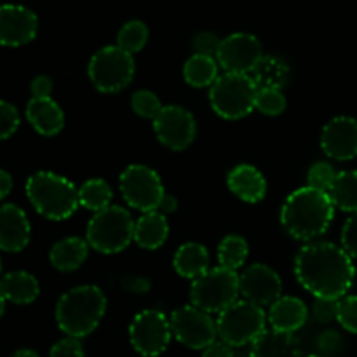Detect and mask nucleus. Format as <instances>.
I'll return each mask as SVG.
<instances>
[{
  "instance_id": "obj_1",
  "label": "nucleus",
  "mask_w": 357,
  "mask_h": 357,
  "mask_svg": "<svg viewBox=\"0 0 357 357\" xmlns=\"http://www.w3.org/2000/svg\"><path fill=\"white\" fill-rule=\"evenodd\" d=\"M295 275L316 298L340 300L354 284L356 268L342 246L309 243L296 255Z\"/></svg>"
},
{
  "instance_id": "obj_2",
  "label": "nucleus",
  "mask_w": 357,
  "mask_h": 357,
  "mask_svg": "<svg viewBox=\"0 0 357 357\" xmlns=\"http://www.w3.org/2000/svg\"><path fill=\"white\" fill-rule=\"evenodd\" d=\"M335 206L326 192L302 187L288 195L281 209V223L296 241L310 243L330 229Z\"/></svg>"
},
{
  "instance_id": "obj_3",
  "label": "nucleus",
  "mask_w": 357,
  "mask_h": 357,
  "mask_svg": "<svg viewBox=\"0 0 357 357\" xmlns=\"http://www.w3.org/2000/svg\"><path fill=\"white\" fill-rule=\"evenodd\" d=\"M107 298L98 286H77L66 291L56 305L59 330L72 338H84L100 326Z\"/></svg>"
},
{
  "instance_id": "obj_4",
  "label": "nucleus",
  "mask_w": 357,
  "mask_h": 357,
  "mask_svg": "<svg viewBox=\"0 0 357 357\" xmlns=\"http://www.w3.org/2000/svg\"><path fill=\"white\" fill-rule=\"evenodd\" d=\"M26 195L42 216L54 222L70 218L79 208V188L65 176L38 171L26 181Z\"/></svg>"
},
{
  "instance_id": "obj_5",
  "label": "nucleus",
  "mask_w": 357,
  "mask_h": 357,
  "mask_svg": "<svg viewBox=\"0 0 357 357\" xmlns=\"http://www.w3.org/2000/svg\"><path fill=\"white\" fill-rule=\"evenodd\" d=\"M135 220L122 206H108L94 213L87 223L86 241L98 253L115 255L124 251L135 241Z\"/></svg>"
},
{
  "instance_id": "obj_6",
  "label": "nucleus",
  "mask_w": 357,
  "mask_h": 357,
  "mask_svg": "<svg viewBox=\"0 0 357 357\" xmlns=\"http://www.w3.org/2000/svg\"><path fill=\"white\" fill-rule=\"evenodd\" d=\"M257 93L258 87L251 75L223 73L209 87V103L220 117L237 121L253 112Z\"/></svg>"
},
{
  "instance_id": "obj_7",
  "label": "nucleus",
  "mask_w": 357,
  "mask_h": 357,
  "mask_svg": "<svg viewBox=\"0 0 357 357\" xmlns=\"http://www.w3.org/2000/svg\"><path fill=\"white\" fill-rule=\"evenodd\" d=\"M216 330L222 342L230 347H243L253 344L267 330V314L261 307L253 305L246 300L236 303L218 314Z\"/></svg>"
},
{
  "instance_id": "obj_8",
  "label": "nucleus",
  "mask_w": 357,
  "mask_h": 357,
  "mask_svg": "<svg viewBox=\"0 0 357 357\" xmlns=\"http://www.w3.org/2000/svg\"><path fill=\"white\" fill-rule=\"evenodd\" d=\"M241 295L239 275L227 268H209L204 275L192 281V305L208 314H222Z\"/></svg>"
},
{
  "instance_id": "obj_9",
  "label": "nucleus",
  "mask_w": 357,
  "mask_h": 357,
  "mask_svg": "<svg viewBox=\"0 0 357 357\" xmlns=\"http://www.w3.org/2000/svg\"><path fill=\"white\" fill-rule=\"evenodd\" d=\"M135 59L119 45H105L91 58L87 73L101 93H119L131 84L135 77Z\"/></svg>"
},
{
  "instance_id": "obj_10",
  "label": "nucleus",
  "mask_w": 357,
  "mask_h": 357,
  "mask_svg": "<svg viewBox=\"0 0 357 357\" xmlns=\"http://www.w3.org/2000/svg\"><path fill=\"white\" fill-rule=\"evenodd\" d=\"M119 187L124 201L142 213L157 211L166 194L159 174L143 164H131L126 167L119 178Z\"/></svg>"
},
{
  "instance_id": "obj_11",
  "label": "nucleus",
  "mask_w": 357,
  "mask_h": 357,
  "mask_svg": "<svg viewBox=\"0 0 357 357\" xmlns=\"http://www.w3.org/2000/svg\"><path fill=\"white\" fill-rule=\"evenodd\" d=\"M173 337L181 345L194 351H204L213 345L218 337L216 321L211 314L197 309L194 305H183L173 310L169 317Z\"/></svg>"
},
{
  "instance_id": "obj_12",
  "label": "nucleus",
  "mask_w": 357,
  "mask_h": 357,
  "mask_svg": "<svg viewBox=\"0 0 357 357\" xmlns=\"http://www.w3.org/2000/svg\"><path fill=\"white\" fill-rule=\"evenodd\" d=\"M173 331L166 314L157 309L136 314L129 326V340L132 349L143 357H157L169 345Z\"/></svg>"
},
{
  "instance_id": "obj_13",
  "label": "nucleus",
  "mask_w": 357,
  "mask_h": 357,
  "mask_svg": "<svg viewBox=\"0 0 357 357\" xmlns=\"http://www.w3.org/2000/svg\"><path fill=\"white\" fill-rule=\"evenodd\" d=\"M264 56L261 42L255 35L239 31L223 38L216 61L225 70V73L250 75Z\"/></svg>"
},
{
  "instance_id": "obj_14",
  "label": "nucleus",
  "mask_w": 357,
  "mask_h": 357,
  "mask_svg": "<svg viewBox=\"0 0 357 357\" xmlns=\"http://www.w3.org/2000/svg\"><path fill=\"white\" fill-rule=\"evenodd\" d=\"M153 132L166 149L181 152L194 143L197 126L194 115L187 108L169 105L164 107L153 121Z\"/></svg>"
},
{
  "instance_id": "obj_15",
  "label": "nucleus",
  "mask_w": 357,
  "mask_h": 357,
  "mask_svg": "<svg viewBox=\"0 0 357 357\" xmlns=\"http://www.w3.org/2000/svg\"><path fill=\"white\" fill-rule=\"evenodd\" d=\"M239 288L246 302L264 309L281 298L282 281L268 265L253 264L239 275Z\"/></svg>"
},
{
  "instance_id": "obj_16",
  "label": "nucleus",
  "mask_w": 357,
  "mask_h": 357,
  "mask_svg": "<svg viewBox=\"0 0 357 357\" xmlns=\"http://www.w3.org/2000/svg\"><path fill=\"white\" fill-rule=\"evenodd\" d=\"M38 20L33 10L23 6H0V44L17 47L37 37Z\"/></svg>"
},
{
  "instance_id": "obj_17",
  "label": "nucleus",
  "mask_w": 357,
  "mask_h": 357,
  "mask_svg": "<svg viewBox=\"0 0 357 357\" xmlns=\"http://www.w3.org/2000/svg\"><path fill=\"white\" fill-rule=\"evenodd\" d=\"M321 149L335 160H351L357 157V121L340 115L328 122L321 132Z\"/></svg>"
},
{
  "instance_id": "obj_18",
  "label": "nucleus",
  "mask_w": 357,
  "mask_h": 357,
  "mask_svg": "<svg viewBox=\"0 0 357 357\" xmlns=\"http://www.w3.org/2000/svg\"><path fill=\"white\" fill-rule=\"evenodd\" d=\"M31 229L28 216L20 206H0V250L20 253L30 243Z\"/></svg>"
},
{
  "instance_id": "obj_19",
  "label": "nucleus",
  "mask_w": 357,
  "mask_h": 357,
  "mask_svg": "<svg viewBox=\"0 0 357 357\" xmlns=\"http://www.w3.org/2000/svg\"><path fill=\"white\" fill-rule=\"evenodd\" d=\"M227 185L236 197L250 204L260 202L267 194V180L251 164H237L232 167L227 174Z\"/></svg>"
},
{
  "instance_id": "obj_20",
  "label": "nucleus",
  "mask_w": 357,
  "mask_h": 357,
  "mask_svg": "<svg viewBox=\"0 0 357 357\" xmlns=\"http://www.w3.org/2000/svg\"><path fill=\"white\" fill-rule=\"evenodd\" d=\"M307 317L309 309L303 300L296 296H281L268 309L267 321L272 330L293 335L307 323Z\"/></svg>"
},
{
  "instance_id": "obj_21",
  "label": "nucleus",
  "mask_w": 357,
  "mask_h": 357,
  "mask_svg": "<svg viewBox=\"0 0 357 357\" xmlns=\"http://www.w3.org/2000/svg\"><path fill=\"white\" fill-rule=\"evenodd\" d=\"M26 119L42 136H54L65 126V114L52 98H31L26 105Z\"/></svg>"
},
{
  "instance_id": "obj_22",
  "label": "nucleus",
  "mask_w": 357,
  "mask_h": 357,
  "mask_svg": "<svg viewBox=\"0 0 357 357\" xmlns=\"http://www.w3.org/2000/svg\"><path fill=\"white\" fill-rule=\"evenodd\" d=\"M250 357H302V352L295 335L271 328L251 344Z\"/></svg>"
},
{
  "instance_id": "obj_23",
  "label": "nucleus",
  "mask_w": 357,
  "mask_h": 357,
  "mask_svg": "<svg viewBox=\"0 0 357 357\" xmlns=\"http://www.w3.org/2000/svg\"><path fill=\"white\" fill-rule=\"evenodd\" d=\"M167 236H169L167 218L159 211L143 213L135 223V243L142 250H159L166 243Z\"/></svg>"
},
{
  "instance_id": "obj_24",
  "label": "nucleus",
  "mask_w": 357,
  "mask_h": 357,
  "mask_svg": "<svg viewBox=\"0 0 357 357\" xmlns=\"http://www.w3.org/2000/svg\"><path fill=\"white\" fill-rule=\"evenodd\" d=\"M0 293L7 302H13L16 305H28L37 300L40 286L30 272L14 271L0 279Z\"/></svg>"
},
{
  "instance_id": "obj_25",
  "label": "nucleus",
  "mask_w": 357,
  "mask_h": 357,
  "mask_svg": "<svg viewBox=\"0 0 357 357\" xmlns=\"http://www.w3.org/2000/svg\"><path fill=\"white\" fill-rule=\"evenodd\" d=\"M89 255V244L80 237H65L58 241L49 251L51 265L59 272L77 271Z\"/></svg>"
},
{
  "instance_id": "obj_26",
  "label": "nucleus",
  "mask_w": 357,
  "mask_h": 357,
  "mask_svg": "<svg viewBox=\"0 0 357 357\" xmlns=\"http://www.w3.org/2000/svg\"><path fill=\"white\" fill-rule=\"evenodd\" d=\"M173 267L178 275L195 281L209 271L208 250L199 243L181 244L174 253Z\"/></svg>"
},
{
  "instance_id": "obj_27",
  "label": "nucleus",
  "mask_w": 357,
  "mask_h": 357,
  "mask_svg": "<svg viewBox=\"0 0 357 357\" xmlns=\"http://www.w3.org/2000/svg\"><path fill=\"white\" fill-rule=\"evenodd\" d=\"M251 79L257 84L258 89L282 91V87L289 80V66L279 56H264L251 73Z\"/></svg>"
},
{
  "instance_id": "obj_28",
  "label": "nucleus",
  "mask_w": 357,
  "mask_h": 357,
  "mask_svg": "<svg viewBox=\"0 0 357 357\" xmlns=\"http://www.w3.org/2000/svg\"><path fill=\"white\" fill-rule=\"evenodd\" d=\"M183 77L192 87H211L218 79V61L209 56L192 54L183 65Z\"/></svg>"
},
{
  "instance_id": "obj_29",
  "label": "nucleus",
  "mask_w": 357,
  "mask_h": 357,
  "mask_svg": "<svg viewBox=\"0 0 357 357\" xmlns=\"http://www.w3.org/2000/svg\"><path fill=\"white\" fill-rule=\"evenodd\" d=\"M328 195L335 208L352 215L357 213V171H340Z\"/></svg>"
},
{
  "instance_id": "obj_30",
  "label": "nucleus",
  "mask_w": 357,
  "mask_h": 357,
  "mask_svg": "<svg viewBox=\"0 0 357 357\" xmlns=\"http://www.w3.org/2000/svg\"><path fill=\"white\" fill-rule=\"evenodd\" d=\"M112 188L101 178H91L79 188V204L89 211L98 213L112 206Z\"/></svg>"
},
{
  "instance_id": "obj_31",
  "label": "nucleus",
  "mask_w": 357,
  "mask_h": 357,
  "mask_svg": "<svg viewBox=\"0 0 357 357\" xmlns=\"http://www.w3.org/2000/svg\"><path fill=\"white\" fill-rule=\"evenodd\" d=\"M250 255V246L246 239L241 236H227L218 246V261L220 267L227 271L237 272Z\"/></svg>"
},
{
  "instance_id": "obj_32",
  "label": "nucleus",
  "mask_w": 357,
  "mask_h": 357,
  "mask_svg": "<svg viewBox=\"0 0 357 357\" xmlns=\"http://www.w3.org/2000/svg\"><path fill=\"white\" fill-rule=\"evenodd\" d=\"M146 40H149V28L143 21L131 20L119 30L117 35V45L126 51L128 54H135V52L142 51L145 47Z\"/></svg>"
},
{
  "instance_id": "obj_33",
  "label": "nucleus",
  "mask_w": 357,
  "mask_h": 357,
  "mask_svg": "<svg viewBox=\"0 0 357 357\" xmlns=\"http://www.w3.org/2000/svg\"><path fill=\"white\" fill-rule=\"evenodd\" d=\"M131 107L136 115H139V117L143 119H152V121H155L157 115H159L164 108L159 96L149 89L136 91L131 98Z\"/></svg>"
},
{
  "instance_id": "obj_34",
  "label": "nucleus",
  "mask_w": 357,
  "mask_h": 357,
  "mask_svg": "<svg viewBox=\"0 0 357 357\" xmlns=\"http://www.w3.org/2000/svg\"><path fill=\"white\" fill-rule=\"evenodd\" d=\"M255 108L264 115H281L286 110V98L282 91L278 89H258Z\"/></svg>"
},
{
  "instance_id": "obj_35",
  "label": "nucleus",
  "mask_w": 357,
  "mask_h": 357,
  "mask_svg": "<svg viewBox=\"0 0 357 357\" xmlns=\"http://www.w3.org/2000/svg\"><path fill=\"white\" fill-rule=\"evenodd\" d=\"M337 171L333 169L330 162H316L307 173V181L309 185L307 187L316 188L321 192H330L331 185H333L335 178H337Z\"/></svg>"
},
{
  "instance_id": "obj_36",
  "label": "nucleus",
  "mask_w": 357,
  "mask_h": 357,
  "mask_svg": "<svg viewBox=\"0 0 357 357\" xmlns=\"http://www.w3.org/2000/svg\"><path fill=\"white\" fill-rule=\"evenodd\" d=\"M337 321L344 330L357 333V296L347 295L338 300Z\"/></svg>"
},
{
  "instance_id": "obj_37",
  "label": "nucleus",
  "mask_w": 357,
  "mask_h": 357,
  "mask_svg": "<svg viewBox=\"0 0 357 357\" xmlns=\"http://www.w3.org/2000/svg\"><path fill=\"white\" fill-rule=\"evenodd\" d=\"M20 128V114L9 101L0 100V139H7Z\"/></svg>"
},
{
  "instance_id": "obj_38",
  "label": "nucleus",
  "mask_w": 357,
  "mask_h": 357,
  "mask_svg": "<svg viewBox=\"0 0 357 357\" xmlns=\"http://www.w3.org/2000/svg\"><path fill=\"white\" fill-rule=\"evenodd\" d=\"M220 45H222V40H220L218 35H215L213 31H201V33H197L192 38L194 54L199 56H209V58L216 59Z\"/></svg>"
},
{
  "instance_id": "obj_39",
  "label": "nucleus",
  "mask_w": 357,
  "mask_h": 357,
  "mask_svg": "<svg viewBox=\"0 0 357 357\" xmlns=\"http://www.w3.org/2000/svg\"><path fill=\"white\" fill-rule=\"evenodd\" d=\"M312 314L316 317V321L319 323H331V321H337L338 316V300H330V298H316L312 305Z\"/></svg>"
},
{
  "instance_id": "obj_40",
  "label": "nucleus",
  "mask_w": 357,
  "mask_h": 357,
  "mask_svg": "<svg viewBox=\"0 0 357 357\" xmlns=\"http://www.w3.org/2000/svg\"><path fill=\"white\" fill-rule=\"evenodd\" d=\"M49 357H84V349L79 338L66 337L52 345Z\"/></svg>"
},
{
  "instance_id": "obj_41",
  "label": "nucleus",
  "mask_w": 357,
  "mask_h": 357,
  "mask_svg": "<svg viewBox=\"0 0 357 357\" xmlns=\"http://www.w3.org/2000/svg\"><path fill=\"white\" fill-rule=\"evenodd\" d=\"M342 248L351 258H357V213L345 222L342 229Z\"/></svg>"
},
{
  "instance_id": "obj_42",
  "label": "nucleus",
  "mask_w": 357,
  "mask_h": 357,
  "mask_svg": "<svg viewBox=\"0 0 357 357\" xmlns=\"http://www.w3.org/2000/svg\"><path fill=\"white\" fill-rule=\"evenodd\" d=\"M340 345H342L340 333L335 330L323 331V333L319 335V338H317V347L321 349V352H323L326 357H330V354H335V352L340 349Z\"/></svg>"
},
{
  "instance_id": "obj_43",
  "label": "nucleus",
  "mask_w": 357,
  "mask_h": 357,
  "mask_svg": "<svg viewBox=\"0 0 357 357\" xmlns=\"http://www.w3.org/2000/svg\"><path fill=\"white\" fill-rule=\"evenodd\" d=\"M122 288L126 291L132 293V295H145L152 288V282H150V279L143 278V275H129L122 281Z\"/></svg>"
},
{
  "instance_id": "obj_44",
  "label": "nucleus",
  "mask_w": 357,
  "mask_h": 357,
  "mask_svg": "<svg viewBox=\"0 0 357 357\" xmlns=\"http://www.w3.org/2000/svg\"><path fill=\"white\" fill-rule=\"evenodd\" d=\"M31 96L33 98H51L52 94V79L47 75H38L31 80Z\"/></svg>"
},
{
  "instance_id": "obj_45",
  "label": "nucleus",
  "mask_w": 357,
  "mask_h": 357,
  "mask_svg": "<svg viewBox=\"0 0 357 357\" xmlns=\"http://www.w3.org/2000/svg\"><path fill=\"white\" fill-rule=\"evenodd\" d=\"M202 357H234V349L227 345L225 342H215L208 349L202 351Z\"/></svg>"
},
{
  "instance_id": "obj_46",
  "label": "nucleus",
  "mask_w": 357,
  "mask_h": 357,
  "mask_svg": "<svg viewBox=\"0 0 357 357\" xmlns=\"http://www.w3.org/2000/svg\"><path fill=\"white\" fill-rule=\"evenodd\" d=\"M178 209V199L171 194H164L162 201H160L159 209L157 211L162 213V215H167V213H174Z\"/></svg>"
},
{
  "instance_id": "obj_47",
  "label": "nucleus",
  "mask_w": 357,
  "mask_h": 357,
  "mask_svg": "<svg viewBox=\"0 0 357 357\" xmlns=\"http://www.w3.org/2000/svg\"><path fill=\"white\" fill-rule=\"evenodd\" d=\"M13 190V176L7 171L0 169V201L6 199Z\"/></svg>"
},
{
  "instance_id": "obj_48",
  "label": "nucleus",
  "mask_w": 357,
  "mask_h": 357,
  "mask_svg": "<svg viewBox=\"0 0 357 357\" xmlns=\"http://www.w3.org/2000/svg\"><path fill=\"white\" fill-rule=\"evenodd\" d=\"M10 357H40V356H38L35 351H31V349H21V351L14 352Z\"/></svg>"
},
{
  "instance_id": "obj_49",
  "label": "nucleus",
  "mask_w": 357,
  "mask_h": 357,
  "mask_svg": "<svg viewBox=\"0 0 357 357\" xmlns=\"http://www.w3.org/2000/svg\"><path fill=\"white\" fill-rule=\"evenodd\" d=\"M3 310H6V298H3L2 293H0V317L3 316Z\"/></svg>"
},
{
  "instance_id": "obj_50",
  "label": "nucleus",
  "mask_w": 357,
  "mask_h": 357,
  "mask_svg": "<svg viewBox=\"0 0 357 357\" xmlns=\"http://www.w3.org/2000/svg\"><path fill=\"white\" fill-rule=\"evenodd\" d=\"M307 357H326V356H307Z\"/></svg>"
},
{
  "instance_id": "obj_51",
  "label": "nucleus",
  "mask_w": 357,
  "mask_h": 357,
  "mask_svg": "<svg viewBox=\"0 0 357 357\" xmlns=\"http://www.w3.org/2000/svg\"><path fill=\"white\" fill-rule=\"evenodd\" d=\"M0 272H2V260H0Z\"/></svg>"
}]
</instances>
